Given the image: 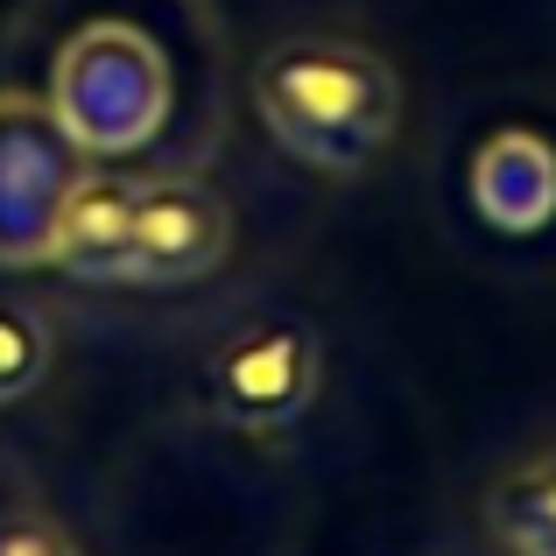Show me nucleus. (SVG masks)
<instances>
[{"label":"nucleus","mask_w":556,"mask_h":556,"mask_svg":"<svg viewBox=\"0 0 556 556\" xmlns=\"http://www.w3.org/2000/svg\"><path fill=\"white\" fill-rule=\"evenodd\" d=\"M127 247H135V177H113V169L92 177V169H85V177L64 190V204H56L42 268L71 275V282L127 289Z\"/></svg>","instance_id":"6"},{"label":"nucleus","mask_w":556,"mask_h":556,"mask_svg":"<svg viewBox=\"0 0 556 556\" xmlns=\"http://www.w3.org/2000/svg\"><path fill=\"white\" fill-rule=\"evenodd\" d=\"M472 204L493 232H543L556 218V149L535 127H501L472 155Z\"/></svg>","instance_id":"7"},{"label":"nucleus","mask_w":556,"mask_h":556,"mask_svg":"<svg viewBox=\"0 0 556 556\" xmlns=\"http://www.w3.org/2000/svg\"><path fill=\"white\" fill-rule=\"evenodd\" d=\"M325 388V345L296 317H240L204 353V408L232 430H289Z\"/></svg>","instance_id":"3"},{"label":"nucleus","mask_w":556,"mask_h":556,"mask_svg":"<svg viewBox=\"0 0 556 556\" xmlns=\"http://www.w3.org/2000/svg\"><path fill=\"white\" fill-rule=\"evenodd\" d=\"M50 317L36 311V303H14L0 296V408L8 402H28V394L42 388V374H50Z\"/></svg>","instance_id":"9"},{"label":"nucleus","mask_w":556,"mask_h":556,"mask_svg":"<svg viewBox=\"0 0 556 556\" xmlns=\"http://www.w3.org/2000/svg\"><path fill=\"white\" fill-rule=\"evenodd\" d=\"M0 556H78V543L42 515H8L0 521Z\"/></svg>","instance_id":"10"},{"label":"nucleus","mask_w":556,"mask_h":556,"mask_svg":"<svg viewBox=\"0 0 556 556\" xmlns=\"http://www.w3.org/2000/svg\"><path fill=\"white\" fill-rule=\"evenodd\" d=\"M232 254V204L198 177H135L127 289H190Z\"/></svg>","instance_id":"5"},{"label":"nucleus","mask_w":556,"mask_h":556,"mask_svg":"<svg viewBox=\"0 0 556 556\" xmlns=\"http://www.w3.org/2000/svg\"><path fill=\"white\" fill-rule=\"evenodd\" d=\"M85 177L50 99L0 92V268H42L64 190Z\"/></svg>","instance_id":"4"},{"label":"nucleus","mask_w":556,"mask_h":556,"mask_svg":"<svg viewBox=\"0 0 556 556\" xmlns=\"http://www.w3.org/2000/svg\"><path fill=\"white\" fill-rule=\"evenodd\" d=\"M486 529L507 556H535L556 535V451L521 458L515 472L493 479L486 493Z\"/></svg>","instance_id":"8"},{"label":"nucleus","mask_w":556,"mask_h":556,"mask_svg":"<svg viewBox=\"0 0 556 556\" xmlns=\"http://www.w3.org/2000/svg\"><path fill=\"white\" fill-rule=\"evenodd\" d=\"M254 113L289 163L317 177H359L402 135V78L374 42L303 28L261 50Z\"/></svg>","instance_id":"1"},{"label":"nucleus","mask_w":556,"mask_h":556,"mask_svg":"<svg viewBox=\"0 0 556 556\" xmlns=\"http://www.w3.org/2000/svg\"><path fill=\"white\" fill-rule=\"evenodd\" d=\"M50 113L78 155H135L169 121V64L135 22H92L56 50Z\"/></svg>","instance_id":"2"},{"label":"nucleus","mask_w":556,"mask_h":556,"mask_svg":"<svg viewBox=\"0 0 556 556\" xmlns=\"http://www.w3.org/2000/svg\"><path fill=\"white\" fill-rule=\"evenodd\" d=\"M535 556H556V535H549V543H543V549H535Z\"/></svg>","instance_id":"11"}]
</instances>
